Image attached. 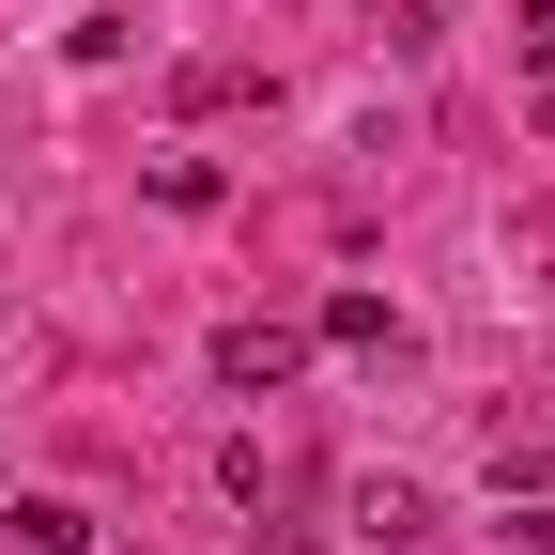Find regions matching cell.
Returning <instances> with one entry per match:
<instances>
[{"instance_id":"obj_1","label":"cell","mask_w":555,"mask_h":555,"mask_svg":"<svg viewBox=\"0 0 555 555\" xmlns=\"http://www.w3.org/2000/svg\"><path fill=\"white\" fill-rule=\"evenodd\" d=\"M294 371H309V324H278V309H247V324H217V386H232V401H278Z\"/></svg>"},{"instance_id":"obj_2","label":"cell","mask_w":555,"mask_h":555,"mask_svg":"<svg viewBox=\"0 0 555 555\" xmlns=\"http://www.w3.org/2000/svg\"><path fill=\"white\" fill-rule=\"evenodd\" d=\"M217 478H232V509H262V525H278V509L309 494V463H278L262 433H247V448H217Z\"/></svg>"},{"instance_id":"obj_3","label":"cell","mask_w":555,"mask_h":555,"mask_svg":"<svg viewBox=\"0 0 555 555\" xmlns=\"http://www.w3.org/2000/svg\"><path fill=\"white\" fill-rule=\"evenodd\" d=\"M309 339H324V356H401V324H386V294H324V324H309Z\"/></svg>"},{"instance_id":"obj_4","label":"cell","mask_w":555,"mask_h":555,"mask_svg":"<svg viewBox=\"0 0 555 555\" xmlns=\"http://www.w3.org/2000/svg\"><path fill=\"white\" fill-rule=\"evenodd\" d=\"M0 525H16V555H93V509H62V494H16Z\"/></svg>"},{"instance_id":"obj_5","label":"cell","mask_w":555,"mask_h":555,"mask_svg":"<svg viewBox=\"0 0 555 555\" xmlns=\"http://www.w3.org/2000/svg\"><path fill=\"white\" fill-rule=\"evenodd\" d=\"M356 525H371V540H416V525H433V494H416V478H371Z\"/></svg>"},{"instance_id":"obj_6","label":"cell","mask_w":555,"mask_h":555,"mask_svg":"<svg viewBox=\"0 0 555 555\" xmlns=\"http://www.w3.org/2000/svg\"><path fill=\"white\" fill-rule=\"evenodd\" d=\"M509 47H525V78H555V0H525V16H509Z\"/></svg>"}]
</instances>
